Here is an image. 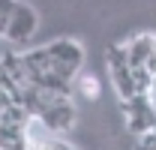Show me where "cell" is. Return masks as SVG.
<instances>
[{
    "label": "cell",
    "mask_w": 156,
    "mask_h": 150,
    "mask_svg": "<svg viewBox=\"0 0 156 150\" xmlns=\"http://www.w3.org/2000/svg\"><path fill=\"white\" fill-rule=\"evenodd\" d=\"M45 48H48V57H51V69L57 75H63L66 81H75L81 75V66H84L81 42H75V39H54Z\"/></svg>",
    "instance_id": "6da1fadb"
},
{
    "label": "cell",
    "mask_w": 156,
    "mask_h": 150,
    "mask_svg": "<svg viewBox=\"0 0 156 150\" xmlns=\"http://www.w3.org/2000/svg\"><path fill=\"white\" fill-rule=\"evenodd\" d=\"M78 87L87 99H99V78L96 75H81L78 78Z\"/></svg>",
    "instance_id": "8992f818"
},
{
    "label": "cell",
    "mask_w": 156,
    "mask_h": 150,
    "mask_svg": "<svg viewBox=\"0 0 156 150\" xmlns=\"http://www.w3.org/2000/svg\"><path fill=\"white\" fill-rule=\"evenodd\" d=\"M27 126L0 120V150H27Z\"/></svg>",
    "instance_id": "5b68a950"
},
{
    "label": "cell",
    "mask_w": 156,
    "mask_h": 150,
    "mask_svg": "<svg viewBox=\"0 0 156 150\" xmlns=\"http://www.w3.org/2000/svg\"><path fill=\"white\" fill-rule=\"evenodd\" d=\"M15 3L18 0H0V36H6V27H9L12 12H15Z\"/></svg>",
    "instance_id": "52a82bcc"
},
{
    "label": "cell",
    "mask_w": 156,
    "mask_h": 150,
    "mask_svg": "<svg viewBox=\"0 0 156 150\" xmlns=\"http://www.w3.org/2000/svg\"><path fill=\"white\" fill-rule=\"evenodd\" d=\"M150 135H153V138H156V129H153V132H150Z\"/></svg>",
    "instance_id": "9c48e42d"
},
{
    "label": "cell",
    "mask_w": 156,
    "mask_h": 150,
    "mask_svg": "<svg viewBox=\"0 0 156 150\" xmlns=\"http://www.w3.org/2000/svg\"><path fill=\"white\" fill-rule=\"evenodd\" d=\"M108 75H111V84H114L120 102L138 93L132 66H129V60H126V45H111V48H108Z\"/></svg>",
    "instance_id": "3957f363"
},
{
    "label": "cell",
    "mask_w": 156,
    "mask_h": 150,
    "mask_svg": "<svg viewBox=\"0 0 156 150\" xmlns=\"http://www.w3.org/2000/svg\"><path fill=\"white\" fill-rule=\"evenodd\" d=\"M147 99H150V105H153V111H156V75H153V81H150V90H147Z\"/></svg>",
    "instance_id": "ba28073f"
},
{
    "label": "cell",
    "mask_w": 156,
    "mask_h": 150,
    "mask_svg": "<svg viewBox=\"0 0 156 150\" xmlns=\"http://www.w3.org/2000/svg\"><path fill=\"white\" fill-rule=\"evenodd\" d=\"M36 30H39L36 9H33L30 3L18 0V3H15V12H12V21H9L6 36H3V39H9V42H30V39L36 36Z\"/></svg>",
    "instance_id": "277c9868"
},
{
    "label": "cell",
    "mask_w": 156,
    "mask_h": 150,
    "mask_svg": "<svg viewBox=\"0 0 156 150\" xmlns=\"http://www.w3.org/2000/svg\"><path fill=\"white\" fill-rule=\"evenodd\" d=\"M120 105H123V114H126V129H129V135L144 138V135H150L156 129V111H153V105H150V99H147V93H135V96H129V99H123Z\"/></svg>",
    "instance_id": "7a4b0ae2"
}]
</instances>
